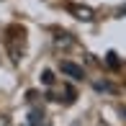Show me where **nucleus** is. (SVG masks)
<instances>
[{"mask_svg": "<svg viewBox=\"0 0 126 126\" xmlns=\"http://www.w3.org/2000/svg\"><path fill=\"white\" fill-rule=\"evenodd\" d=\"M59 70L64 72L67 77H72V80H82V77H85V72H82V67H77V64H72V62H62V64H59Z\"/></svg>", "mask_w": 126, "mask_h": 126, "instance_id": "1", "label": "nucleus"}, {"mask_svg": "<svg viewBox=\"0 0 126 126\" xmlns=\"http://www.w3.org/2000/svg\"><path fill=\"white\" fill-rule=\"evenodd\" d=\"M72 10H75L77 18H82V21H90V18H93V13H90L88 8H72Z\"/></svg>", "mask_w": 126, "mask_h": 126, "instance_id": "2", "label": "nucleus"}, {"mask_svg": "<svg viewBox=\"0 0 126 126\" xmlns=\"http://www.w3.org/2000/svg\"><path fill=\"white\" fill-rule=\"evenodd\" d=\"M124 113H126V111H124Z\"/></svg>", "mask_w": 126, "mask_h": 126, "instance_id": "3", "label": "nucleus"}]
</instances>
